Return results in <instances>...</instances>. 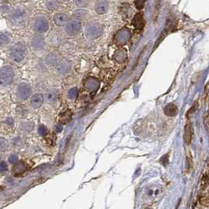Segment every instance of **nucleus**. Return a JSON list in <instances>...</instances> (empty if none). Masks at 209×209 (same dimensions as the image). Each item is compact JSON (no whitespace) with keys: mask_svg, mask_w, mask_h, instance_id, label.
<instances>
[{"mask_svg":"<svg viewBox=\"0 0 209 209\" xmlns=\"http://www.w3.org/2000/svg\"><path fill=\"white\" fill-rule=\"evenodd\" d=\"M131 36V31H130L128 28H122L121 30H120L118 32V33L116 34V42H117L119 45L125 44V43L127 42V41L130 39Z\"/></svg>","mask_w":209,"mask_h":209,"instance_id":"6","label":"nucleus"},{"mask_svg":"<svg viewBox=\"0 0 209 209\" xmlns=\"http://www.w3.org/2000/svg\"><path fill=\"white\" fill-rule=\"evenodd\" d=\"M72 116V112L70 109H68L64 112L61 113L59 116V121L62 124H65L71 120Z\"/></svg>","mask_w":209,"mask_h":209,"instance_id":"17","label":"nucleus"},{"mask_svg":"<svg viewBox=\"0 0 209 209\" xmlns=\"http://www.w3.org/2000/svg\"><path fill=\"white\" fill-rule=\"evenodd\" d=\"M193 137V127L190 123H188L185 127L184 132V140L186 144H190Z\"/></svg>","mask_w":209,"mask_h":209,"instance_id":"16","label":"nucleus"},{"mask_svg":"<svg viewBox=\"0 0 209 209\" xmlns=\"http://www.w3.org/2000/svg\"><path fill=\"white\" fill-rule=\"evenodd\" d=\"M10 41V37L7 32H1V45H7Z\"/></svg>","mask_w":209,"mask_h":209,"instance_id":"22","label":"nucleus"},{"mask_svg":"<svg viewBox=\"0 0 209 209\" xmlns=\"http://www.w3.org/2000/svg\"><path fill=\"white\" fill-rule=\"evenodd\" d=\"M126 57H127L126 51H123V50L116 51V54H114V59L118 62H123L126 60Z\"/></svg>","mask_w":209,"mask_h":209,"instance_id":"20","label":"nucleus"},{"mask_svg":"<svg viewBox=\"0 0 209 209\" xmlns=\"http://www.w3.org/2000/svg\"><path fill=\"white\" fill-rule=\"evenodd\" d=\"M45 44L44 39L42 38V36H35L31 41V45L33 47V49L36 50V51H40L43 48Z\"/></svg>","mask_w":209,"mask_h":209,"instance_id":"10","label":"nucleus"},{"mask_svg":"<svg viewBox=\"0 0 209 209\" xmlns=\"http://www.w3.org/2000/svg\"><path fill=\"white\" fill-rule=\"evenodd\" d=\"M39 134L40 135H42V136H44V135H46L47 134V132H48V130H47V128L46 127H45L44 125H40L39 127Z\"/></svg>","mask_w":209,"mask_h":209,"instance_id":"24","label":"nucleus"},{"mask_svg":"<svg viewBox=\"0 0 209 209\" xmlns=\"http://www.w3.org/2000/svg\"><path fill=\"white\" fill-rule=\"evenodd\" d=\"M43 102V96L41 94H36L31 98V105L34 108H39Z\"/></svg>","mask_w":209,"mask_h":209,"instance_id":"14","label":"nucleus"},{"mask_svg":"<svg viewBox=\"0 0 209 209\" xmlns=\"http://www.w3.org/2000/svg\"><path fill=\"white\" fill-rule=\"evenodd\" d=\"M78 94H79L78 88L74 87V88L70 89L69 91H68V98H69V99L73 100V99H75L76 97H77Z\"/></svg>","mask_w":209,"mask_h":209,"instance_id":"23","label":"nucleus"},{"mask_svg":"<svg viewBox=\"0 0 209 209\" xmlns=\"http://www.w3.org/2000/svg\"><path fill=\"white\" fill-rule=\"evenodd\" d=\"M10 161H12L13 162H14V161H17V157H15L14 156H13L12 157H10Z\"/></svg>","mask_w":209,"mask_h":209,"instance_id":"29","label":"nucleus"},{"mask_svg":"<svg viewBox=\"0 0 209 209\" xmlns=\"http://www.w3.org/2000/svg\"><path fill=\"white\" fill-rule=\"evenodd\" d=\"M81 29V22L78 19H72L68 21L65 26V31L70 36H74L80 32Z\"/></svg>","mask_w":209,"mask_h":209,"instance_id":"5","label":"nucleus"},{"mask_svg":"<svg viewBox=\"0 0 209 209\" xmlns=\"http://www.w3.org/2000/svg\"><path fill=\"white\" fill-rule=\"evenodd\" d=\"M57 95H58L57 91H55V90H52V91H50L49 92H47V93L46 94L45 98H46L47 101L52 103V102H54V101L57 100Z\"/></svg>","mask_w":209,"mask_h":209,"instance_id":"19","label":"nucleus"},{"mask_svg":"<svg viewBox=\"0 0 209 209\" xmlns=\"http://www.w3.org/2000/svg\"><path fill=\"white\" fill-rule=\"evenodd\" d=\"M135 4L137 7V9L138 10H142L144 7V5H145V1L143 0H138V1H135Z\"/></svg>","mask_w":209,"mask_h":209,"instance_id":"26","label":"nucleus"},{"mask_svg":"<svg viewBox=\"0 0 209 209\" xmlns=\"http://www.w3.org/2000/svg\"><path fill=\"white\" fill-rule=\"evenodd\" d=\"M108 10V2L106 1H97L95 4V11L98 14L106 13Z\"/></svg>","mask_w":209,"mask_h":209,"instance_id":"13","label":"nucleus"},{"mask_svg":"<svg viewBox=\"0 0 209 209\" xmlns=\"http://www.w3.org/2000/svg\"><path fill=\"white\" fill-rule=\"evenodd\" d=\"M70 67H71V65L66 60H63L57 64V69L59 70L60 72H61V73H65L68 71H69Z\"/></svg>","mask_w":209,"mask_h":209,"instance_id":"18","label":"nucleus"},{"mask_svg":"<svg viewBox=\"0 0 209 209\" xmlns=\"http://www.w3.org/2000/svg\"><path fill=\"white\" fill-rule=\"evenodd\" d=\"M164 112L167 116H175L178 114V108L177 106L174 104H168L165 106L164 109Z\"/></svg>","mask_w":209,"mask_h":209,"instance_id":"15","label":"nucleus"},{"mask_svg":"<svg viewBox=\"0 0 209 209\" xmlns=\"http://www.w3.org/2000/svg\"><path fill=\"white\" fill-rule=\"evenodd\" d=\"M54 20L55 24H56L57 25L61 26L68 23V17L67 14H65V13H58L54 15Z\"/></svg>","mask_w":209,"mask_h":209,"instance_id":"12","label":"nucleus"},{"mask_svg":"<svg viewBox=\"0 0 209 209\" xmlns=\"http://www.w3.org/2000/svg\"><path fill=\"white\" fill-rule=\"evenodd\" d=\"M31 92H32V90H31V87H29V85L22 83H21V84L17 86V97L21 100L27 99L28 97L30 96V94H31Z\"/></svg>","mask_w":209,"mask_h":209,"instance_id":"7","label":"nucleus"},{"mask_svg":"<svg viewBox=\"0 0 209 209\" xmlns=\"http://www.w3.org/2000/svg\"><path fill=\"white\" fill-rule=\"evenodd\" d=\"M49 28L48 20L44 16H39L34 21V29L37 32H47Z\"/></svg>","mask_w":209,"mask_h":209,"instance_id":"4","label":"nucleus"},{"mask_svg":"<svg viewBox=\"0 0 209 209\" xmlns=\"http://www.w3.org/2000/svg\"><path fill=\"white\" fill-rule=\"evenodd\" d=\"M132 25L137 32H141L145 26V21L142 13H138L135 15L132 19Z\"/></svg>","mask_w":209,"mask_h":209,"instance_id":"9","label":"nucleus"},{"mask_svg":"<svg viewBox=\"0 0 209 209\" xmlns=\"http://www.w3.org/2000/svg\"><path fill=\"white\" fill-rule=\"evenodd\" d=\"M62 129H63V127H62V126H61V125H60V124L56 125V127H55V131H56V132H57V133H59V132L62 131Z\"/></svg>","mask_w":209,"mask_h":209,"instance_id":"28","label":"nucleus"},{"mask_svg":"<svg viewBox=\"0 0 209 209\" xmlns=\"http://www.w3.org/2000/svg\"><path fill=\"white\" fill-rule=\"evenodd\" d=\"M14 78V72L10 66L2 68L1 69V83L2 85L10 84Z\"/></svg>","mask_w":209,"mask_h":209,"instance_id":"3","label":"nucleus"},{"mask_svg":"<svg viewBox=\"0 0 209 209\" xmlns=\"http://www.w3.org/2000/svg\"><path fill=\"white\" fill-rule=\"evenodd\" d=\"M102 27L98 23H91L86 28V35L91 39L98 38L102 34Z\"/></svg>","mask_w":209,"mask_h":209,"instance_id":"2","label":"nucleus"},{"mask_svg":"<svg viewBox=\"0 0 209 209\" xmlns=\"http://www.w3.org/2000/svg\"><path fill=\"white\" fill-rule=\"evenodd\" d=\"M27 54L25 46L22 43H17L16 46L13 47L10 52L11 58L17 63L21 62L25 59V57Z\"/></svg>","mask_w":209,"mask_h":209,"instance_id":"1","label":"nucleus"},{"mask_svg":"<svg viewBox=\"0 0 209 209\" xmlns=\"http://www.w3.org/2000/svg\"><path fill=\"white\" fill-rule=\"evenodd\" d=\"M47 7L49 10H54L57 7V2L56 1H49L47 2Z\"/></svg>","mask_w":209,"mask_h":209,"instance_id":"25","label":"nucleus"},{"mask_svg":"<svg viewBox=\"0 0 209 209\" xmlns=\"http://www.w3.org/2000/svg\"><path fill=\"white\" fill-rule=\"evenodd\" d=\"M25 164L22 162L17 163V164L14 165L13 167V173L15 175H20L25 172Z\"/></svg>","mask_w":209,"mask_h":209,"instance_id":"21","label":"nucleus"},{"mask_svg":"<svg viewBox=\"0 0 209 209\" xmlns=\"http://www.w3.org/2000/svg\"><path fill=\"white\" fill-rule=\"evenodd\" d=\"M25 17V13L21 9H16L10 15L11 21L15 25H19L21 22H23Z\"/></svg>","mask_w":209,"mask_h":209,"instance_id":"8","label":"nucleus"},{"mask_svg":"<svg viewBox=\"0 0 209 209\" xmlns=\"http://www.w3.org/2000/svg\"><path fill=\"white\" fill-rule=\"evenodd\" d=\"M100 86V83L95 78H89L85 82L84 87L90 91H97Z\"/></svg>","mask_w":209,"mask_h":209,"instance_id":"11","label":"nucleus"},{"mask_svg":"<svg viewBox=\"0 0 209 209\" xmlns=\"http://www.w3.org/2000/svg\"><path fill=\"white\" fill-rule=\"evenodd\" d=\"M6 123H7V125H9V126H12V127H13V119L7 118V120H6Z\"/></svg>","mask_w":209,"mask_h":209,"instance_id":"27","label":"nucleus"}]
</instances>
